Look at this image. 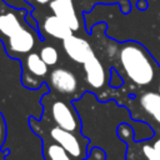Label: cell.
I'll use <instances>...</instances> for the list:
<instances>
[{
  "label": "cell",
  "mask_w": 160,
  "mask_h": 160,
  "mask_svg": "<svg viewBox=\"0 0 160 160\" xmlns=\"http://www.w3.org/2000/svg\"><path fill=\"white\" fill-rule=\"evenodd\" d=\"M118 58L125 75L134 85L142 88L154 81L159 65L140 42L130 40L120 44Z\"/></svg>",
  "instance_id": "1"
},
{
  "label": "cell",
  "mask_w": 160,
  "mask_h": 160,
  "mask_svg": "<svg viewBox=\"0 0 160 160\" xmlns=\"http://www.w3.org/2000/svg\"><path fill=\"white\" fill-rule=\"evenodd\" d=\"M30 128L32 132L36 135L42 136L46 135V138H41V140H49L59 144L62 146L72 158L76 160H85L89 151V138H86L84 134H76L65 129H61L56 125H41L40 119L30 118L29 119Z\"/></svg>",
  "instance_id": "2"
},
{
  "label": "cell",
  "mask_w": 160,
  "mask_h": 160,
  "mask_svg": "<svg viewBox=\"0 0 160 160\" xmlns=\"http://www.w3.org/2000/svg\"><path fill=\"white\" fill-rule=\"evenodd\" d=\"M41 104L44 106L45 115H48V121L50 120L54 125L60 126L61 129L82 134V121L74 102L65 101L51 91L44 94Z\"/></svg>",
  "instance_id": "3"
},
{
  "label": "cell",
  "mask_w": 160,
  "mask_h": 160,
  "mask_svg": "<svg viewBox=\"0 0 160 160\" xmlns=\"http://www.w3.org/2000/svg\"><path fill=\"white\" fill-rule=\"evenodd\" d=\"M49 65L40 58L39 52H30L22 60L21 82L29 90L41 89L44 79L49 75Z\"/></svg>",
  "instance_id": "4"
},
{
  "label": "cell",
  "mask_w": 160,
  "mask_h": 160,
  "mask_svg": "<svg viewBox=\"0 0 160 160\" xmlns=\"http://www.w3.org/2000/svg\"><path fill=\"white\" fill-rule=\"evenodd\" d=\"M29 26V24H25L15 34L5 38V50L8 52V56H26L32 51L36 45L38 35L36 31Z\"/></svg>",
  "instance_id": "5"
},
{
  "label": "cell",
  "mask_w": 160,
  "mask_h": 160,
  "mask_svg": "<svg viewBox=\"0 0 160 160\" xmlns=\"http://www.w3.org/2000/svg\"><path fill=\"white\" fill-rule=\"evenodd\" d=\"M46 85L59 95L70 96L76 92L79 81L76 75L71 70L66 68H55L49 72Z\"/></svg>",
  "instance_id": "6"
},
{
  "label": "cell",
  "mask_w": 160,
  "mask_h": 160,
  "mask_svg": "<svg viewBox=\"0 0 160 160\" xmlns=\"http://www.w3.org/2000/svg\"><path fill=\"white\" fill-rule=\"evenodd\" d=\"M62 49L70 60L81 65L92 55H95V51L90 42L86 39L78 36L75 34H71L70 36L62 40Z\"/></svg>",
  "instance_id": "7"
},
{
  "label": "cell",
  "mask_w": 160,
  "mask_h": 160,
  "mask_svg": "<svg viewBox=\"0 0 160 160\" xmlns=\"http://www.w3.org/2000/svg\"><path fill=\"white\" fill-rule=\"evenodd\" d=\"M84 76L86 80V84L92 90H100L102 89L110 79H108V72L105 70V66L100 61V59L95 55H92L89 60H86L82 64Z\"/></svg>",
  "instance_id": "8"
},
{
  "label": "cell",
  "mask_w": 160,
  "mask_h": 160,
  "mask_svg": "<svg viewBox=\"0 0 160 160\" xmlns=\"http://www.w3.org/2000/svg\"><path fill=\"white\" fill-rule=\"evenodd\" d=\"M49 6L52 14L60 18L74 32L80 30L82 25L74 0H52Z\"/></svg>",
  "instance_id": "9"
},
{
  "label": "cell",
  "mask_w": 160,
  "mask_h": 160,
  "mask_svg": "<svg viewBox=\"0 0 160 160\" xmlns=\"http://www.w3.org/2000/svg\"><path fill=\"white\" fill-rule=\"evenodd\" d=\"M41 32L46 36L64 40L65 38L74 34V31L56 15H48L45 16L44 21L41 22Z\"/></svg>",
  "instance_id": "10"
},
{
  "label": "cell",
  "mask_w": 160,
  "mask_h": 160,
  "mask_svg": "<svg viewBox=\"0 0 160 160\" xmlns=\"http://www.w3.org/2000/svg\"><path fill=\"white\" fill-rule=\"evenodd\" d=\"M28 21L24 20V15L19 16L18 11H6L0 14V34L8 38L20 30Z\"/></svg>",
  "instance_id": "11"
},
{
  "label": "cell",
  "mask_w": 160,
  "mask_h": 160,
  "mask_svg": "<svg viewBox=\"0 0 160 160\" xmlns=\"http://www.w3.org/2000/svg\"><path fill=\"white\" fill-rule=\"evenodd\" d=\"M139 104L142 110L160 125V94L148 91L140 95Z\"/></svg>",
  "instance_id": "12"
},
{
  "label": "cell",
  "mask_w": 160,
  "mask_h": 160,
  "mask_svg": "<svg viewBox=\"0 0 160 160\" xmlns=\"http://www.w3.org/2000/svg\"><path fill=\"white\" fill-rule=\"evenodd\" d=\"M42 158L44 160H76L62 146L54 141H42Z\"/></svg>",
  "instance_id": "13"
},
{
  "label": "cell",
  "mask_w": 160,
  "mask_h": 160,
  "mask_svg": "<svg viewBox=\"0 0 160 160\" xmlns=\"http://www.w3.org/2000/svg\"><path fill=\"white\" fill-rule=\"evenodd\" d=\"M40 58L49 65V66H55L59 60H60V55H59V51L55 46L52 45H45L40 49V52H39Z\"/></svg>",
  "instance_id": "14"
},
{
  "label": "cell",
  "mask_w": 160,
  "mask_h": 160,
  "mask_svg": "<svg viewBox=\"0 0 160 160\" xmlns=\"http://www.w3.org/2000/svg\"><path fill=\"white\" fill-rule=\"evenodd\" d=\"M116 135L125 144H129L130 141L135 140V130L129 122H120L116 126Z\"/></svg>",
  "instance_id": "15"
},
{
  "label": "cell",
  "mask_w": 160,
  "mask_h": 160,
  "mask_svg": "<svg viewBox=\"0 0 160 160\" xmlns=\"http://www.w3.org/2000/svg\"><path fill=\"white\" fill-rule=\"evenodd\" d=\"M141 151L144 154V156L146 158V160H160V152H158L155 150V148L152 146V144H150L149 140H142V141H138Z\"/></svg>",
  "instance_id": "16"
},
{
  "label": "cell",
  "mask_w": 160,
  "mask_h": 160,
  "mask_svg": "<svg viewBox=\"0 0 160 160\" xmlns=\"http://www.w3.org/2000/svg\"><path fill=\"white\" fill-rule=\"evenodd\" d=\"M86 160H108L106 150L100 145H94L89 148Z\"/></svg>",
  "instance_id": "17"
},
{
  "label": "cell",
  "mask_w": 160,
  "mask_h": 160,
  "mask_svg": "<svg viewBox=\"0 0 160 160\" xmlns=\"http://www.w3.org/2000/svg\"><path fill=\"white\" fill-rule=\"evenodd\" d=\"M6 135H8V124L5 121V118H4L2 112L0 111V149L4 148Z\"/></svg>",
  "instance_id": "18"
},
{
  "label": "cell",
  "mask_w": 160,
  "mask_h": 160,
  "mask_svg": "<svg viewBox=\"0 0 160 160\" xmlns=\"http://www.w3.org/2000/svg\"><path fill=\"white\" fill-rule=\"evenodd\" d=\"M122 78L119 75V72L116 71V70H114V69H111V72H110V80H109V85L111 86V88H115V89H118V88H120L121 85H122Z\"/></svg>",
  "instance_id": "19"
},
{
  "label": "cell",
  "mask_w": 160,
  "mask_h": 160,
  "mask_svg": "<svg viewBox=\"0 0 160 160\" xmlns=\"http://www.w3.org/2000/svg\"><path fill=\"white\" fill-rule=\"evenodd\" d=\"M100 2H104V4H112V2H120L121 5V11L124 14H128L130 11V4L128 0H99Z\"/></svg>",
  "instance_id": "20"
},
{
  "label": "cell",
  "mask_w": 160,
  "mask_h": 160,
  "mask_svg": "<svg viewBox=\"0 0 160 160\" xmlns=\"http://www.w3.org/2000/svg\"><path fill=\"white\" fill-rule=\"evenodd\" d=\"M134 141V140H132ZM132 141H130L129 144L132 146V149H134V145H132ZM140 146V145H139ZM135 151V155L136 156H134V152L130 150V149H128V160H141V156H142V152H141V149H140V152H139V150H134Z\"/></svg>",
  "instance_id": "21"
},
{
  "label": "cell",
  "mask_w": 160,
  "mask_h": 160,
  "mask_svg": "<svg viewBox=\"0 0 160 160\" xmlns=\"http://www.w3.org/2000/svg\"><path fill=\"white\" fill-rule=\"evenodd\" d=\"M28 4H30L31 6H45V5H50V2L52 0H25Z\"/></svg>",
  "instance_id": "22"
},
{
  "label": "cell",
  "mask_w": 160,
  "mask_h": 160,
  "mask_svg": "<svg viewBox=\"0 0 160 160\" xmlns=\"http://www.w3.org/2000/svg\"><path fill=\"white\" fill-rule=\"evenodd\" d=\"M152 146L155 148V150H156L158 152H160V138H158V139L152 142Z\"/></svg>",
  "instance_id": "23"
},
{
  "label": "cell",
  "mask_w": 160,
  "mask_h": 160,
  "mask_svg": "<svg viewBox=\"0 0 160 160\" xmlns=\"http://www.w3.org/2000/svg\"><path fill=\"white\" fill-rule=\"evenodd\" d=\"M138 8H139L140 10L146 9V1H145V0H140V1L138 2Z\"/></svg>",
  "instance_id": "24"
},
{
  "label": "cell",
  "mask_w": 160,
  "mask_h": 160,
  "mask_svg": "<svg viewBox=\"0 0 160 160\" xmlns=\"http://www.w3.org/2000/svg\"><path fill=\"white\" fill-rule=\"evenodd\" d=\"M159 94H160V82H159Z\"/></svg>",
  "instance_id": "25"
},
{
  "label": "cell",
  "mask_w": 160,
  "mask_h": 160,
  "mask_svg": "<svg viewBox=\"0 0 160 160\" xmlns=\"http://www.w3.org/2000/svg\"><path fill=\"white\" fill-rule=\"evenodd\" d=\"M0 160H1V158H0Z\"/></svg>",
  "instance_id": "26"
}]
</instances>
